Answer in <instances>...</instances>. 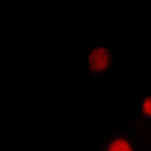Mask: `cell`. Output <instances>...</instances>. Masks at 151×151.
Here are the masks:
<instances>
[{
    "mask_svg": "<svg viewBox=\"0 0 151 151\" xmlns=\"http://www.w3.org/2000/svg\"><path fill=\"white\" fill-rule=\"evenodd\" d=\"M109 64H110V53H109V50L106 47L98 45L89 53V58H88V67H89V70L92 73L106 71Z\"/></svg>",
    "mask_w": 151,
    "mask_h": 151,
    "instance_id": "cell-1",
    "label": "cell"
},
{
    "mask_svg": "<svg viewBox=\"0 0 151 151\" xmlns=\"http://www.w3.org/2000/svg\"><path fill=\"white\" fill-rule=\"evenodd\" d=\"M106 151H133V147L124 137H115L109 142Z\"/></svg>",
    "mask_w": 151,
    "mask_h": 151,
    "instance_id": "cell-2",
    "label": "cell"
},
{
    "mask_svg": "<svg viewBox=\"0 0 151 151\" xmlns=\"http://www.w3.org/2000/svg\"><path fill=\"white\" fill-rule=\"evenodd\" d=\"M142 110L147 116L151 118V97H147L144 98V101H142Z\"/></svg>",
    "mask_w": 151,
    "mask_h": 151,
    "instance_id": "cell-3",
    "label": "cell"
}]
</instances>
